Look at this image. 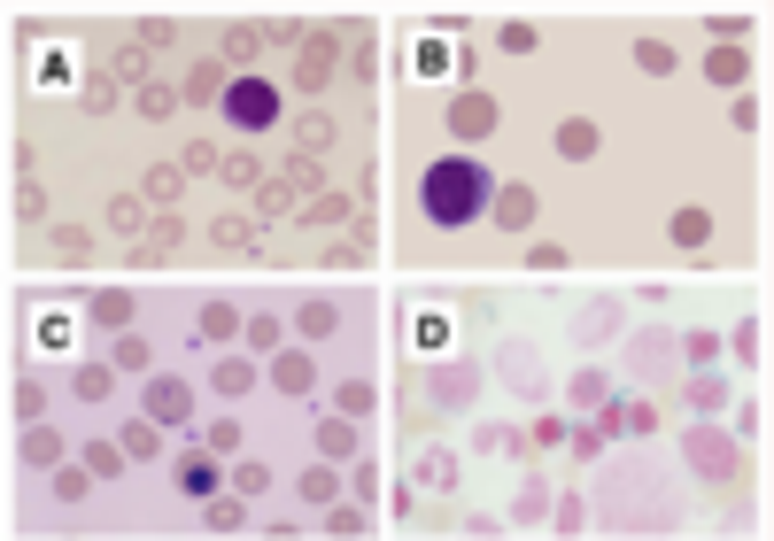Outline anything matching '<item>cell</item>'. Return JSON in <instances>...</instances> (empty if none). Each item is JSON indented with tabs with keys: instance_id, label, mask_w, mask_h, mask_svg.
<instances>
[{
	"instance_id": "83f0119b",
	"label": "cell",
	"mask_w": 774,
	"mask_h": 541,
	"mask_svg": "<svg viewBox=\"0 0 774 541\" xmlns=\"http://www.w3.org/2000/svg\"><path fill=\"white\" fill-rule=\"evenodd\" d=\"M233 487H240V495H264V487H271V464H240Z\"/></svg>"
},
{
	"instance_id": "d4e9b609",
	"label": "cell",
	"mask_w": 774,
	"mask_h": 541,
	"mask_svg": "<svg viewBox=\"0 0 774 541\" xmlns=\"http://www.w3.org/2000/svg\"><path fill=\"white\" fill-rule=\"evenodd\" d=\"M256 47H264V39H256L248 24H240V31H225V55H233V62H256Z\"/></svg>"
},
{
	"instance_id": "f546056e",
	"label": "cell",
	"mask_w": 774,
	"mask_h": 541,
	"mask_svg": "<svg viewBox=\"0 0 774 541\" xmlns=\"http://www.w3.org/2000/svg\"><path fill=\"white\" fill-rule=\"evenodd\" d=\"M713 78H720V86H736V78H744V55H736V47H720V55H713Z\"/></svg>"
},
{
	"instance_id": "4fadbf2b",
	"label": "cell",
	"mask_w": 774,
	"mask_h": 541,
	"mask_svg": "<svg viewBox=\"0 0 774 541\" xmlns=\"http://www.w3.org/2000/svg\"><path fill=\"white\" fill-rule=\"evenodd\" d=\"M271 379H279L287 395H310V356H279V364H271Z\"/></svg>"
},
{
	"instance_id": "4dcf8cb0",
	"label": "cell",
	"mask_w": 774,
	"mask_h": 541,
	"mask_svg": "<svg viewBox=\"0 0 774 541\" xmlns=\"http://www.w3.org/2000/svg\"><path fill=\"white\" fill-rule=\"evenodd\" d=\"M635 55H643V70H651V78H658V70H674V47H658V39H643Z\"/></svg>"
},
{
	"instance_id": "9a60e30c",
	"label": "cell",
	"mask_w": 774,
	"mask_h": 541,
	"mask_svg": "<svg viewBox=\"0 0 774 541\" xmlns=\"http://www.w3.org/2000/svg\"><path fill=\"white\" fill-rule=\"evenodd\" d=\"M349 449H357V433L341 418H318V456H349Z\"/></svg>"
},
{
	"instance_id": "ffe728a7",
	"label": "cell",
	"mask_w": 774,
	"mask_h": 541,
	"mask_svg": "<svg viewBox=\"0 0 774 541\" xmlns=\"http://www.w3.org/2000/svg\"><path fill=\"white\" fill-rule=\"evenodd\" d=\"M248 387H256L248 364H217V395H248Z\"/></svg>"
},
{
	"instance_id": "603a6c76",
	"label": "cell",
	"mask_w": 774,
	"mask_h": 541,
	"mask_svg": "<svg viewBox=\"0 0 774 541\" xmlns=\"http://www.w3.org/2000/svg\"><path fill=\"white\" fill-rule=\"evenodd\" d=\"M109 225H117V232H140V194H117V201H109Z\"/></svg>"
},
{
	"instance_id": "52a82bcc",
	"label": "cell",
	"mask_w": 774,
	"mask_h": 541,
	"mask_svg": "<svg viewBox=\"0 0 774 541\" xmlns=\"http://www.w3.org/2000/svg\"><path fill=\"white\" fill-rule=\"evenodd\" d=\"M713 240V217L705 209H674V248H705Z\"/></svg>"
},
{
	"instance_id": "ba28073f",
	"label": "cell",
	"mask_w": 774,
	"mask_h": 541,
	"mask_svg": "<svg viewBox=\"0 0 774 541\" xmlns=\"http://www.w3.org/2000/svg\"><path fill=\"white\" fill-rule=\"evenodd\" d=\"M604 433H651V402H612L604 410Z\"/></svg>"
},
{
	"instance_id": "484cf974",
	"label": "cell",
	"mask_w": 774,
	"mask_h": 541,
	"mask_svg": "<svg viewBox=\"0 0 774 541\" xmlns=\"http://www.w3.org/2000/svg\"><path fill=\"white\" fill-rule=\"evenodd\" d=\"M209 240H217V248H248V225H240V217H217V225H209Z\"/></svg>"
},
{
	"instance_id": "7402d4cb",
	"label": "cell",
	"mask_w": 774,
	"mask_h": 541,
	"mask_svg": "<svg viewBox=\"0 0 774 541\" xmlns=\"http://www.w3.org/2000/svg\"><path fill=\"white\" fill-rule=\"evenodd\" d=\"M93 317H101V325H124V317H132V302L109 286V294H93Z\"/></svg>"
},
{
	"instance_id": "9c48e42d",
	"label": "cell",
	"mask_w": 774,
	"mask_h": 541,
	"mask_svg": "<svg viewBox=\"0 0 774 541\" xmlns=\"http://www.w3.org/2000/svg\"><path fill=\"white\" fill-rule=\"evenodd\" d=\"M186 93H194V101H225V93H233V78H225L217 62H194V78H186Z\"/></svg>"
},
{
	"instance_id": "30bf717a",
	"label": "cell",
	"mask_w": 774,
	"mask_h": 541,
	"mask_svg": "<svg viewBox=\"0 0 774 541\" xmlns=\"http://www.w3.org/2000/svg\"><path fill=\"white\" fill-rule=\"evenodd\" d=\"M179 487L194 495V503H202V495H217V464H209V456H186V464H179Z\"/></svg>"
},
{
	"instance_id": "277c9868",
	"label": "cell",
	"mask_w": 774,
	"mask_h": 541,
	"mask_svg": "<svg viewBox=\"0 0 774 541\" xmlns=\"http://www.w3.org/2000/svg\"><path fill=\"white\" fill-rule=\"evenodd\" d=\"M295 78H302V93L326 86V78H333V39H310V47H302V70H295Z\"/></svg>"
},
{
	"instance_id": "ac0fdd59",
	"label": "cell",
	"mask_w": 774,
	"mask_h": 541,
	"mask_svg": "<svg viewBox=\"0 0 774 541\" xmlns=\"http://www.w3.org/2000/svg\"><path fill=\"white\" fill-rule=\"evenodd\" d=\"M318 147H333V116H302V155H318Z\"/></svg>"
},
{
	"instance_id": "1f68e13d",
	"label": "cell",
	"mask_w": 774,
	"mask_h": 541,
	"mask_svg": "<svg viewBox=\"0 0 774 541\" xmlns=\"http://www.w3.org/2000/svg\"><path fill=\"white\" fill-rule=\"evenodd\" d=\"M418 480L442 487V480H457V464H449V456H426V464H418Z\"/></svg>"
},
{
	"instance_id": "e575fe53",
	"label": "cell",
	"mask_w": 774,
	"mask_h": 541,
	"mask_svg": "<svg viewBox=\"0 0 774 541\" xmlns=\"http://www.w3.org/2000/svg\"><path fill=\"white\" fill-rule=\"evenodd\" d=\"M225 178H233V186H264V171H256L248 155H233V163H225Z\"/></svg>"
},
{
	"instance_id": "8992f818",
	"label": "cell",
	"mask_w": 774,
	"mask_h": 541,
	"mask_svg": "<svg viewBox=\"0 0 774 541\" xmlns=\"http://www.w3.org/2000/svg\"><path fill=\"white\" fill-rule=\"evenodd\" d=\"M527 217H535V194H527V186H504V194H496V225L519 232Z\"/></svg>"
},
{
	"instance_id": "44dd1931",
	"label": "cell",
	"mask_w": 774,
	"mask_h": 541,
	"mask_svg": "<svg viewBox=\"0 0 774 541\" xmlns=\"http://www.w3.org/2000/svg\"><path fill=\"white\" fill-rule=\"evenodd\" d=\"M155 418H186V387H179V379L155 387Z\"/></svg>"
},
{
	"instance_id": "cb8c5ba5",
	"label": "cell",
	"mask_w": 774,
	"mask_h": 541,
	"mask_svg": "<svg viewBox=\"0 0 774 541\" xmlns=\"http://www.w3.org/2000/svg\"><path fill=\"white\" fill-rule=\"evenodd\" d=\"M39 348H70V317H62V310L39 317Z\"/></svg>"
},
{
	"instance_id": "e0dca14e",
	"label": "cell",
	"mask_w": 774,
	"mask_h": 541,
	"mask_svg": "<svg viewBox=\"0 0 774 541\" xmlns=\"http://www.w3.org/2000/svg\"><path fill=\"white\" fill-rule=\"evenodd\" d=\"M558 155H596V132L589 124H558Z\"/></svg>"
},
{
	"instance_id": "d6986e66",
	"label": "cell",
	"mask_w": 774,
	"mask_h": 541,
	"mask_svg": "<svg viewBox=\"0 0 774 541\" xmlns=\"http://www.w3.org/2000/svg\"><path fill=\"white\" fill-rule=\"evenodd\" d=\"M341 209H349V201H341V194H310V201H302V217H310V225H333Z\"/></svg>"
},
{
	"instance_id": "836d02e7",
	"label": "cell",
	"mask_w": 774,
	"mask_h": 541,
	"mask_svg": "<svg viewBox=\"0 0 774 541\" xmlns=\"http://www.w3.org/2000/svg\"><path fill=\"white\" fill-rule=\"evenodd\" d=\"M86 487H93L86 472H55V495H62V503H78V495H86Z\"/></svg>"
},
{
	"instance_id": "f1b7e54d",
	"label": "cell",
	"mask_w": 774,
	"mask_h": 541,
	"mask_svg": "<svg viewBox=\"0 0 774 541\" xmlns=\"http://www.w3.org/2000/svg\"><path fill=\"white\" fill-rule=\"evenodd\" d=\"M155 449H163V441H155V426H132V433H124V456H140V464H148Z\"/></svg>"
},
{
	"instance_id": "7a4b0ae2",
	"label": "cell",
	"mask_w": 774,
	"mask_h": 541,
	"mask_svg": "<svg viewBox=\"0 0 774 541\" xmlns=\"http://www.w3.org/2000/svg\"><path fill=\"white\" fill-rule=\"evenodd\" d=\"M225 116H233V132H271V124H279V86H271V78H233Z\"/></svg>"
},
{
	"instance_id": "5b68a950",
	"label": "cell",
	"mask_w": 774,
	"mask_h": 541,
	"mask_svg": "<svg viewBox=\"0 0 774 541\" xmlns=\"http://www.w3.org/2000/svg\"><path fill=\"white\" fill-rule=\"evenodd\" d=\"M449 124H457V132H465V140H480V132H488V124H496V109H488V101H480V93H465V101H457V109H449Z\"/></svg>"
},
{
	"instance_id": "8fae6325",
	"label": "cell",
	"mask_w": 774,
	"mask_h": 541,
	"mask_svg": "<svg viewBox=\"0 0 774 541\" xmlns=\"http://www.w3.org/2000/svg\"><path fill=\"white\" fill-rule=\"evenodd\" d=\"M55 256H62V263H86V256H93V232H86V225H55Z\"/></svg>"
},
{
	"instance_id": "3957f363",
	"label": "cell",
	"mask_w": 774,
	"mask_h": 541,
	"mask_svg": "<svg viewBox=\"0 0 774 541\" xmlns=\"http://www.w3.org/2000/svg\"><path fill=\"white\" fill-rule=\"evenodd\" d=\"M689 464L713 472V480H728V472H736V449H728L720 433H689Z\"/></svg>"
},
{
	"instance_id": "5bb4252c",
	"label": "cell",
	"mask_w": 774,
	"mask_h": 541,
	"mask_svg": "<svg viewBox=\"0 0 774 541\" xmlns=\"http://www.w3.org/2000/svg\"><path fill=\"white\" fill-rule=\"evenodd\" d=\"M411 70H418V78H442V70H449V39H418Z\"/></svg>"
},
{
	"instance_id": "6da1fadb",
	"label": "cell",
	"mask_w": 774,
	"mask_h": 541,
	"mask_svg": "<svg viewBox=\"0 0 774 541\" xmlns=\"http://www.w3.org/2000/svg\"><path fill=\"white\" fill-rule=\"evenodd\" d=\"M480 194H488V171H480L473 155H442L434 171L418 178V201H426V217H434V225H473V217H480Z\"/></svg>"
},
{
	"instance_id": "4316f807",
	"label": "cell",
	"mask_w": 774,
	"mask_h": 541,
	"mask_svg": "<svg viewBox=\"0 0 774 541\" xmlns=\"http://www.w3.org/2000/svg\"><path fill=\"white\" fill-rule=\"evenodd\" d=\"M39 86H47V93L70 86V55H47V62H39Z\"/></svg>"
},
{
	"instance_id": "d6a6232c",
	"label": "cell",
	"mask_w": 774,
	"mask_h": 541,
	"mask_svg": "<svg viewBox=\"0 0 774 541\" xmlns=\"http://www.w3.org/2000/svg\"><path fill=\"white\" fill-rule=\"evenodd\" d=\"M24 456L31 464H55V433H24Z\"/></svg>"
},
{
	"instance_id": "d590c367",
	"label": "cell",
	"mask_w": 774,
	"mask_h": 541,
	"mask_svg": "<svg viewBox=\"0 0 774 541\" xmlns=\"http://www.w3.org/2000/svg\"><path fill=\"white\" fill-rule=\"evenodd\" d=\"M256 201H264V217H279V209H287V186H279V178H264V186H256Z\"/></svg>"
},
{
	"instance_id": "7c38bea8",
	"label": "cell",
	"mask_w": 774,
	"mask_h": 541,
	"mask_svg": "<svg viewBox=\"0 0 774 541\" xmlns=\"http://www.w3.org/2000/svg\"><path fill=\"white\" fill-rule=\"evenodd\" d=\"M333 495H341V480H333L326 464H310V472H302V503H318V511H326Z\"/></svg>"
},
{
	"instance_id": "2e32d148",
	"label": "cell",
	"mask_w": 774,
	"mask_h": 541,
	"mask_svg": "<svg viewBox=\"0 0 774 541\" xmlns=\"http://www.w3.org/2000/svg\"><path fill=\"white\" fill-rule=\"evenodd\" d=\"M179 186H186V171H171V163L148 171V201H179Z\"/></svg>"
}]
</instances>
